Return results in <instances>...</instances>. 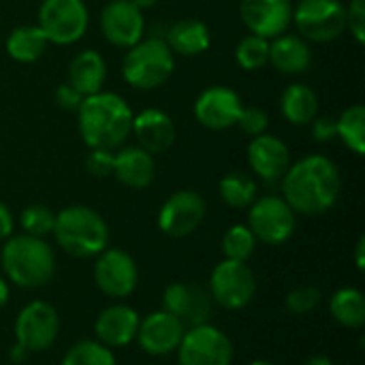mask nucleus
<instances>
[{
  "mask_svg": "<svg viewBox=\"0 0 365 365\" xmlns=\"http://www.w3.org/2000/svg\"><path fill=\"white\" fill-rule=\"evenodd\" d=\"M293 24L308 43H331L346 32V4L342 0H299L293 4Z\"/></svg>",
  "mask_w": 365,
  "mask_h": 365,
  "instance_id": "obj_6",
  "label": "nucleus"
},
{
  "mask_svg": "<svg viewBox=\"0 0 365 365\" xmlns=\"http://www.w3.org/2000/svg\"><path fill=\"white\" fill-rule=\"evenodd\" d=\"M269 64L282 75H302L312 64V49L299 34H280L269 41Z\"/></svg>",
  "mask_w": 365,
  "mask_h": 365,
  "instance_id": "obj_23",
  "label": "nucleus"
},
{
  "mask_svg": "<svg viewBox=\"0 0 365 365\" xmlns=\"http://www.w3.org/2000/svg\"><path fill=\"white\" fill-rule=\"evenodd\" d=\"M0 265L6 278L24 289H38L53 278L56 255L43 237L11 235L0 248Z\"/></svg>",
  "mask_w": 365,
  "mask_h": 365,
  "instance_id": "obj_3",
  "label": "nucleus"
},
{
  "mask_svg": "<svg viewBox=\"0 0 365 365\" xmlns=\"http://www.w3.org/2000/svg\"><path fill=\"white\" fill-rule=\"evenodd\" d=\"M244 109L242 96L227 86H210L195 101V118L210 130H227L237 124Z\"/></svg>",
  "mask_w": 365,
  "mask_h": 365,
  "instance_id": "obj_15",
  "label": "nucleus"
},
{
  "mask_svg": "<svg viewBox=\"0 0 365 365\" xmlns=\"http://www.w3.org/2000/svg\"><path fill=\"white\" fill-rule=\"evenodd\" d=\"M36 26L49 43L73 45L88 32L90 13L83 0H43Z\"/></svg>",
  "mask_w": 365,
  "mask_h": 365,
  "instance_id": "obj_7",
  "label": "nucleus"
},
{
  "mask_svg": "<svg viewBox=\"0 0 365 365\" xmlns=\"http://www.w3.org/2000/svg\"><path fill=\"white\" fill-rule=\"evenodd\" d=\"M186 325L169 314L167 310H156L141 319L137 329V342L143 349V353L152 357H165L178 351L182 338H184Z\"/></svg>",
  "mask_w": 365,
  "mask_h": 365,
  "instance_id": "obj_18",
  "label": "nucleus"
},
{
  "mask_svg": "<svg viewBox=\"0 0 365 365\" xmlns=\"http://www.w3.org/2000/svg\"><path fill=\"white\" fill-rule=\"evenodd\" d=\"M165 43L169 45L173 53L184 56V58H195L210 49L212 32L205 21L195 19V17H184L167 30Z\"/></svg>",
  "mask_w": 365,
  "mask_h": 365,
  "instance_id": "obj_25",
  "label": "nucleus"
},
{
  "mask_svg": "<svg viewBox=\"0 0 365 365\" xmlns=\"http://www.w3.org/2000/svg\"><path fill=\"white\" fill-rule=\"evenodd\" d=\"M257 248V237L248 229V225H233L222 235V255L229 261L246 263Z\"/></svg>",
  "mask_w": 365,
  "mask_h": 365,
  "instance_id": "obj_31",
  "label": "nucleus"
},
{
  "mask_svg": "<svg viewBox=\"0 0 365 365\" xmlns=\"http://www.w3.org/2000/svg\"><path fill=\"white\" fill-rule=\"evenodd\" d=\"M257 293V278L252 269L242 261H220L210 278L212 299L227 310L246 308Z\"/></svg>",
  "mask_w": 365,
  "mask_h": 365,
  "instance_id": "obj_10",
  "label": "nucleus"
},
{
  "mask_svg": "<svg viewBox=\"0 0 365 365\" xmlns=\"http://www.w3.org/2000/svg\"><path fill=\"white\" fill-rule=\"evenodd\" d=\"M113 175L120 184L143 190L154 182L156 163L154 154L145 152L139 145H122L113 152Z\"/></svg>",
  "mask_w": 365,
  "mask_h": 365,
  "instance_id": "obj_22",
  "label": "nucleus"
},
{
  "mask_svg": "<svg viewBox=\"0 0 365 365\" xmlns=\"http://www.w3.org/2000/svg\"><path fill=\"white\" fill-rule=\"evenodd\" d=\"M220 199L235 210H246L257 199V182L244 171H229L218 184Z\"/></svg>",
  "mask_w": 365,
  "mask_h": 365,
  "instance_id": "obj_29",
  "label": "nucleus"
},
{
  "mask_svg": "<svg viewBox=\"0 0 365 365\" xmlns=\"http://www.w3.org/2000/svg\"><path fill=\"white\" fill-rule=\"evenodd\" d=\"M338 124V139L357 156H364L365 152V107L364 105H351L346 107L340 118H336Z\"/></svg>",
  "mask_w": 365,
  "mask_h": 365,
  "instance_id": "obj_30",
  "label": "nucleus"
},
{
  "mask_svg": "<svg viewBox=\"0 0 365 365\" xmlns=\"http://www.w3.org/2000/svg\"><path fill=\"white\" fill-rule=\"evenodd\" d=\"M53 98H56L58 107H62L64 111H75V113H77V109H79V105H81V101H83V96H81L73 86H68L66 81L60 83V86L56 88Z\"/></svg>",
  "mask_w": 365,
  "mask_h": 365,
  "instance_id": "obj_40",
  "label": "nucleus"
},
{
  "mask_svg": "<svg viewBox=\"0 0 365 365\" xmlns=\"http://www.w3.org/2000/svg\"><path fill=\"white\" fill-rule=\"evenodd\" d=\"M364 252H365V237L361 235V237L357 240V246H355V265H357V269H359V272H364V267H365Z\"/></svg>",
  "mask_w": 365,
  "mask_h": 365,
  "instance_id": "obj_42",
  "label": "nucleus"
},
{
  "mask_svg": "<svg viewBox=\"0 0 365 365\" xmlns=\"http://www.w3.org/2000/svg\"><path fill=\"white\" fill-rule=\"evenodd\" d=\"M98 21L103 36L111 45L122 49H128L135 43H139L145 32L143 11L135 6L130 0H107Z\"/></svg>",
  "mask_w": 365,
  "mask_h": 365,
  "instance_id": "obj_14",
  "label": "nucleus"
},
{
  "mask_svg": "<svg viewBox=\"0 0 365 365\" xmlns=\"http://www.w3.org/2000/svg\"><path fill=\"white\" fill-rule=\"evenodd\" d=\"M58 334L60 317L51 304L36 299L19 310L15 321V340L28 353H43L51 349Z\"/></svg>",
  "mask_w": 365,
  "mask_h": 365,
  "instance_id": "obj_11",
  "label": "nucleus"
},
{
  "mask_svg": "<svg viewBox=\"0 0 365 365\" xmlns=\"http://www.w3.org/2000/svg\"><path fill=\"white\" fill-rule=\"evenodd\" d=\"M280 111L289 124L308 126L319 115V94L308 83H289L280 94Z\"/></svg>",
  "mask_w": 365,
  "mask_h": 365,
  "instance_id": "obj_26",
  "label": "nucleus"
},
{
  "mask_svg": "<svg viewBox=\"0 0 365 365\" xmlns=\"http://www.w3.org/2000/svg\"><path fill=\"white\" fill-rule=\"evenodd\" d=\"M141 317L135 308L126 304H113L105 308L94 323L96 342H101L107 349H120L130 344L137 338Z\"/></svg>",
  "mask_w": 365,
  "mask_h": 365,
  "instance_id": "obj_20",
  "label": "nucleus"
},
{
  "mask_svg": "<svg viewBox=\"0 0 365 365\" xmlns=\"http://www.w3.org/2000/svg\"><path fill=\"white\" fill-rule=\"evenodd\" d=\"M248 165L263 182H280L291 167V152L280 137L263 133L248 143Z\"/></svg>",
  "mask_w": 365,
  "mask_h": 365,
  "instance_id": "obj_19",
  "label": "nucleus"
},
{
  "mask_svg": "<svg viewBox=\"0 0 365 365\" xmlns=\"http://www.w3.org/2000/svg\"><path fill=\"white\" fill-rule=\"evenodd\" d=\"M282 182V199L295 214L321 216L329 212L340 197L342 178L338 165L323 154H308L291 163Z\"/></svg>",
  "mask_w": 365,
  "mask_h": 365,
  "instance_id": "obj_1",
  "label": "nucleus"
},
{
  "mask_svg": "<svg viewBox=\"0 0 365 365\" xmlns=\"http://www.w3.org/2000/svg\"><path fill=\"white\" fill-rule=\"evenodd\" d=\"M62 365H115V357L111 349L103 346L101 342L81 340L66 351Z\"/></svg>",
  "mask_w": 365,
  "mask_h": 365,
  "instance_id": "obj_32",
  "label": "nucleus"
},
{
  "mask_svg": "<svg viewBox=\"0 0 365 365\" xmlns=\"http://www.w3.org/2000/svg\"><path fill=\"white\" fill-rule=\"evenodd\" d=\"M51 235L58 246L75 259L98 257L109 246V227L105 218L88 205H68L60 210Z\"/></svg>",
  "mask_w": 365,
  "mask_h": 365,
  "instance_id": "obj_4",
  "label": "nucleus"
},
{
  "mask_svg": "<svg viewBox=\"0 0 365 365\" xmlns=\"http://www.w3.org/2000/svg\"><path fill=\"white\" fill-rule=\"evenodd\" d=\"M13 235V214L11 210L0 201V240H6Z\"/></svg>",
  "mask_w": 365,
  "mask_h": 365,
  "instance_id": "obj_41",
  "label": "nucleus"
},
{
  "mask_svg": "<svg viewBox=\"0 0 365 365\" xmlns=\"http://www.w3.org/2000/svg\"><path fill=\"white\" fill-rule=\"evenodd\" d=\"M295 227L297 214L278 195L257 197L248 207V229L252 231L257 242H263L267 246H280L293 237Z\"/></svg>",
  "mask_w": 365,
  "mask_h": 365,
  "instance_id": "obj_8",
  "label": "nucleus"
},
{
  "mask_svg": "<svg viewBox=\"0 0 365 365\" xmlns=\"http://www.w3.org/2000/svg\"><path fill=\"white\" fill-rule=\"evenodd\" d=\"M205 199L195 190L173 192L158 210V229L169 237H186L205 220Z\"/></svg>",
  "mask_w": 365,
  "mask_h": 365,
  "instance_id": "obj_13",
  "label": "nucleus"
},
{
  "mask_svg": "<svg viewBox=\"0 0 365 365\" xmlns=\"http://www.w3.org/2000/svg\"><path fill=\"white\" fill-rule=\"evenodd\" d=\"M163 310L186 327L203 325L212 317V295L197 282H173L163 293Z\"/></svg>",
  "mask_w": 365,
  "mask_h": 365,
  "instance_id": "obj_17",
  "label": "nucleus"
},
{
  "mask_svg": "<svg viewBox=\"0 0 365 365\" xmlns=\"http://www.w3.org/2000/svg\"><path fill=\"white\" fill-rule=\"evenodd\" d=\"M139 280V269L135 259L120 248H105L94 263V282L96 287L113 299L128 297Z\"/></svg>",
  "mask_w": 365,
  "mask_h": 365,
  "instance_id": "obj_12",
  "label": "nucleus"
},
{
  "mask_svg": "<svg viewBox=\"0 0 365 365\" xmlns=\"http://www.w3.org/2000/svg\"><path fill=\"white\" fill-rule=\"evenodd\" d=\"M235 126H237L244 135H248V137H259V135L267 133L269 115H267V111H263L261 107H244Z\"/></svg>",
  "mask_w": 365,
  "mask_h": 365,
  "instance_id": "obj_36",
  "label": "nucleus"
},
{
  "mask_svg": "<svg viewBox=\"0 0 365 365\" xmlns=\"http://www.w3.org/2000/svg\"><path fill=\"white\" fill-rule=\"evenodd\" d=\"M175 68V53L169 49L165 38L150 36L141 38L126 49L122 60V77L135 90L160 88Z\"/></svg>",
  "mask_w": 365,
  "mask_h": 365,
  "instance_id": "obj_5",
  "label": "nucleus"
},
{
  "mask_svg": "<svg viewBox=\"0 0 365 365\" xmlns=\"http://www.w3.org/2000/svg\"><path fill=\"white\" fill-rule=\"evenodd\" d=\"M130 135H135L137 145L143 148L150 154L167 152L175 141V122L171 115L163 109H143L141 113L133 115V128Z\"/></svg>",
  "mask_w": 365,
  "mask_h": 365,
  "instance_id": "obj_21",
  "label": "nucleus"
},
{
  "mask_svg": "<svg viewBox=\"0 0 365 365\" xmlns=\"http://www.w3.org/2000/svg\"><path fill=\"white\" fill-rule=\"evenodd\" d=\"M321 299H323V295L317 287H297L287 295L284 306L291 314L304 317V314H310L321 304Z\"/></svg>",
  "mask_w": 365,
  "mask_h": 365,
  "instance_id": "obj_35",
  "label": "nucleus"
},
{
  "mask_svg": "<svg viewBox=\"0 0 365 365\" xmlns=\"http://www.w3.org/2000/svg\"><path fill=\"white\" fill-rule=\"evenodd\" d=\"M133 109L115 92H96L83 96L77 109V126L90 150H111L124 145L133 128Z\"/></svg>",
  "mask_w": 365,
  "mask_h": 365,
  "instance_id": "obj_2",
  "label": "nucleus"
},
{
  "mask_svg": "<svg viewBox=\"0 0 365 365\" xmlns=\"http://www.w3.org/2000/svg\"><path fill=\"white\" fill-rule=\"evenodd\" d=\"M240 17L250 34L272 41L293 24V0H240Z\"/></svg>",
  "mask_w": 365,
  "mask_h": 365,
  "instance_id": "obj_16",
  "label": "nucleus"
},
{
  "mask_svg": "<svg viewBox=\"0 0 365 365\" xmlns=\"http://www.w3.org/2000/svg\"><path fill=\"white\" fill-rule=\"evenodd\" d=\"M175 353L180 365L233 364V344L229 336L210 323L188 327Z\"/></svg>",
  "mask_w": 365,
  "mask_h": 365,
  "instance_id": "obj_9",
  "label": "nucleus"
},
{
  "mask_svg": "<svg viewBox=\"0 0 365 365\" xmlns=\"http://www.w3.org/2000/svg\"><path fill=\"white\" fill-rule=\"evenodd\" d=\"M130 2H133L135 6H139L141 11H145V9H152L158 0H130Z\"/></svg>",
  "mask_w": 365,
  "mask_h": 365,
  "instance_id": "obj_46",
  "label": "nucleus"
},
{
  "mask_svg": "<svg viewBox=\"0 0 365 365\" xmlns=\"http://www.w3.org/2000/svg\"><path fill=\"white\" fill-rule=\"evenodd\" d=\"M306 365H336L329 357H323V355H317V357H310Z\"/></svg>",
  "mask_w": 365,
  "mask_h": 365,
  "instance_id": "obj_45",
  "label": "nucleus"
},
{
  "mask_svg": "<svg viewBox=\"0 0 365 365\" xmlns=\"http://www.w3.org/2000/svg\"><path fill=\"white\" fill-rule=\"evenodd\" d=\"M308 126L312 130L314 141H319V143H329V141L338 139V124H336V118H331V115H317Z\"/></svg>",
  "mask_w": 365,
  "mask_h": 365,
  "instance_id": "obj_39",
  "label": "nucleus"
},
{
  "mask_svg": "<svg viewBox=\"0 0 365 365\" xmlns=\"http://www.w3.org/2000/svg\"><path fill=\"white\" fill-rule=\"evenodd\" d=\"M107 79V64L105 58L94 49L79 51L68 64L66 83L73 86L81 96H90L103 90Z\"/></svg>",
  "mask_w": 365,
  "mask_h": 365,
  "instance_id": "obj_24",
  "label": "nucleus"
},
{
  "mask_svg": "<svg viewBox=\"0 0 365 365\" xmlns=\"http://www.w3.org/2000/svg\"><path fill=\"white\" fill-rule=\"evenodd\" d=\"M6 302H9V287H6V282L0 278V310L6 306Z\"/></svg>",
  "mask_w": 365,
  "mask_h": 365,
  "instance_id": "obj_44",
  "label": "nucleus"
},
{
  "mask_svg": "<svg viewBox=\"0 0 365 365\" xmlns=\"http://www.w3.org/2000/svg\"><path fill=\"white\" fill-rule=\"evenodd\" d=\"M235 62L244 71H259L269 62V41L257 34H246L235 47Z\"/></svg>",
  "mask_w": 365,
  "mask_h": 365,
  "instance_id": "obj_33",
  "label": "nucleus"
},
{
  "mask_svg": "<svg viewBox=\"0 0 365 365\" xmlns=\"http://www.w3.org/2000/svg\"><path fill=\"white\" fill-rule=\"evenodd\" d=\"M250 365H276V364H272V361H263V359H257V361H252Z\"/></svg>",
  "mask_w": 365,
  "mask_h": 365,
  "instance_id": "obj_47",
  "label": "nucleus"
},
{
  "mask_svg": "<svg viewBox=\"0 0 365 365\" xmlns=\"http://www.w3.org/2000/svg\"><path fill=\"white\" fill-rule=\"evenodd\" d=\"M19 225H21V231L26 235H32V237H47L53 233V225H56V212L49 210L47 205H41V203H34V205H28L21 214H19Z\"/></svg>",
  "mask_w": 365,
  "mask_h": 365,
  "instance_id": "obj_34",
  "label": "nucleus"
},
{
  "mask_svg": "<svg viewBox=\"0 0 365 365\" xmlns=\"http://www.w3.org/2000/svg\"><path fill=\"white\" fill-rule=\"evenodd\" d=\"M331 317L346 329H359L365 323V297L359 289H338L329 299Z\"/></svg>",
  "mask_w": 365,
  "mask_h": 365,
  "instance_id": "obj_28",
  "label": "nucleus"
},
{
  "mask_svg": "<svg viewBox=\"0 0 365 365\" xmlns=\"http://www.w3.org/2000/svg\"><path fill=\"white\" fill-rule=\"evenodd\" d=\"M346 30L353 38L364 45L365 43V0H351L346 6Z\"/></svg>",
  "mask_w": 365,
  "mask_h": 365,
  "instance_id": "obj_37",
  "label": "nucleus"
},
{
  "mask_svg": "<svg viewBox=\"0 0 365 365\" xmlns=\"http://www.w3.org/2000/svg\"><path fill=\"white\" fill-rule=\"evenodd\" d=\"M28 355H30V353H28L26 349H21L19 344H15V346H13V351H11V359H13V361H24Z\"/></svg>",
  "mask_w": 365,
  "mask_h": 365,
  "instance_id": "obj_43",
  "label": "nucleus"
},
{
  "mask_svg": "<svg viewBox=\"0 0 365 365\" xmlns=\"http://www.w3.org/2000/svg\"><path fill=\"white\" fill-rule=\"evenodd\" d=\"M86 169L94 178L113 175V152L111 150H90L86 158Z\"/></svg>",
  "mask_w": 365,
  "mask_h": 365,
  "instance_id": "obj_38",
  "label": "nucleus"
},
{
  "mask_svg": "<svg viewBox=\"0 0 365 365\" xmlns=\"http://www.w3.org/2000/svg\"><path fill=\"white\" fill-rule=\"evenodd\" d=\"M47 47H49L47 36L43 34L38 26H32V24L17 26L6 36V53L15 62H21V64L36 62L38 58L45 56Z\"/></svg>",
  "mask_w": 365,
  "mask_h": 365,
  "instance_id": "obj_27",
  "label": "nucleus"
}]
</instances>
